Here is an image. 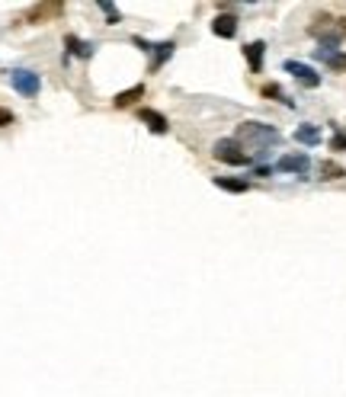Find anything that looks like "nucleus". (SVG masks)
<instances>
[{
	"instance_id": "nucleus-9",
	"label": "nucleus",
	"mask_w": 346,
	"mask_h": 397,
	"mask_svg": "<svg viewBox=\"0 0 346 397\" xmlns=\"http://www.w3.org/2000/svg\"><path fill=\"white\" fill-rule=\"evenodd\" d=\"M65 45H67V52L77 55V58H90V55H94V45H90V42H80V39H74V36H67Z\"/></svg>"
},
{
	"instance_id": "nucleus-8",
	"label": "nucleus",
	"mask_w": 346,
	"mask_h": 397,
	"mask_svg": "<svg viewBox=\"0 0 346 397\" xmlns=\"http://www.w3.org/2000/svg\"><path fill=\"white\" fill-rule=\"evenodd\" d=\"M263 52H266V45H263V42H250V45L244 48V55H247V65H250L253 74H260V67H263Z\"/></svg>"
},
{
	"instance_id": "nucleus-10",
	"label": "nucleus",
	"mask_w": 346,
	"mask_h": 397,
	"mask_svg": "<svg viewBox=\"0 0 346 397\" xmlns=\"http://www.w3.org/2000/svg\"><path fill=\"white\" fill-rule=\"evenodd\" d=\"M215 186L218 189H228V193H247L250 189L247 180H228V176H215Z\"/></svg>"
},
{
	"instance_id": "nucleus-1",
	"label": "nucleus",
	"mask_w": 346,
	"mask_h": 397,
	"mask_svg": "<svg viewBox=\"0 0 346 397\" xmlns=\"http://www.w3.org/2000/svg\"><path fill=\"white\" fill-rule=\"evenodd\" d=\"M237 141L244 144H253V148H270L279 141V131L266 125V122H244L241 129H237Z\"/></svg>"
},
{
	"instance_id": "nucleus-17",
	"label": "nucleus",
	"mask_w": 346,
	"mask_h": 397,
	"mask_svg": "<svg viewBox=\"0 0 346 397\" xmlns=\"http://www.w3.org/2000/svg\"><path fill=\"white\" fill-rule=\"evenodd\" d=\"M263 93H266V96H276V100H282L279 87H272V83H270V87H263ZM282 103H285V100H282ZM289 106H292V103H289Z\"/></svg>"
},
{
	"instance_id": "nucleus-16",
	"label": "nucleus",
	"mask_w": 346,
	"mask_h": 397,
	"mask_svg": "<svg viewBox=\"0 0 346 397\" xmlns=\"http://www.w3.org/2000/svg\"><path fill=\"white\" fill-rule=\"evenodd\" d=\"M334 151H346V135H343V131L334 135Z\"/></svg>"
},
{
	"instance_id": "nucleus-6",
	"label": "nucleus",
	"mask_w": 346,
	"mask_h": 397,
	"mask_svg": "<svg viewBox=\"0 0 346 397\" xmlns=\"http://www.w3.org/2000/svg\"><path fill=\"white\" fill-rule=\"evenodd\" d=\"M212 32L221 39H234V32H237V19L228 17V13H221V17H215V23H212Z\"/></svg>"
},
{
	"instance_id": "nucleus-18",
	"label": "nucleus",
	"mask_w": 346,
	"mask_h": 397,
	"mask_svg": "<svg viewBox=\"0 0 346 397\" xmlns=\"http://www.w3.org/2000/svg\"><path fill=\"white\" fill-rule=\"evenodd\" d=\"M324 173H327V176H340V167H334V164H324Z\"/></svg>"
},
{
	"instance_id": "nucleus-11",
	"label": "nucleus",
	"mask_w": 346,
	"mask_h": 397,
	"mask_svg": "<svg viewBox=\"0 0 346 397\" xmlns=\"http://www.w3.org/2000/svg\"><path fill=\"white\" fill-rule=\"evenodd\" d=\"M151 52H154V67H160L170 55H173V52H177V42H160V45H151Z\"/></svg>"
},
{
	"instance_id": "nucleus-2",
	"label": "nucleus",
	"mask_w": 346,
	"mask_h": 397,
	"mask_svg": "<svg viewBox=\"0 0 346 397\" xmlns=\"http://www.w3.org/2000/svg\"><path fill=\"white\" fill-rule=\"evenodd\" d=\"M10 83H13V90L23 93V96H39V90H42V77L36 74V71H26V67H17V71H10Z\"/></svg>"
},
{
	"instance_id": "nucleus-4",
	"label": "nucleus",
	"mask_w": 346,
	"mask_h": 397,
	"mask_svg": "<svg viewBox=\"0 0 346 397\" xmlns=\"http://www.w3.org/2000/svg\"><path fill=\"white\" fill-rule=\"evenodd\" d=\"M285 71H289L292 77L299 83H305V87H318L321 83V74L314 71V67H308V65H301V61H285Z\"/></svg>"
},
{
	"instance_id": "nucleus-7",
	"label": "nucleus",
	"mask_w": 346,
	"mask_h": 397,
	"mask_svg": "<svg viewBox=\"0 0 346 397\" xmlns=\"http://www.w3.org/2000/svg\"><path fill=\"white\" fill-rule=\"evenodd\" d=\"M138 116H141V122H144V125H148V129L154 131V135H164V131H167V119H164L160 112H154V109H141Z\"/></svg>"
},
{
	"instance_id": "nucleus-12",
	"label": "nucleus",
	"mask_w": 346,
	"mask_h": 397,
	"mask_svg": "<svg viewBox=\"0 0 346 397\" xmlns=\"http://www.w3.org/2000/svg\"><path fill=\"white\" fill-rule=\"evenodd\" d=\"M295 141H301V144H311V148H314V144L321 141V131L314 129V125H301V129L295 131Z\"/></svg>"
},
{
	"instance_id": "nucleus-14",
	"label": "nucleus",
	"mask_w": 346,
	"mask_h": 397,
	"mask_svg": "<svg viewBox=\"0 0 346 397\" xmlns=\"http://www.w3.org/2000/svg\"><path fill=\"white\" fill-rule=\"evenodd\" d=\"M100 10H103L106 17H109V23H119V13H116V7L109 3V0H100Z\"/></svg>"
},
{
	"instance_id": "nucleus-15",
	"label": "nucleus",
	"mask_w": 346,
	"mask_h": 397,
	"mask_svg": "<svg viewBox=\"0 0 346 397\" xmlns=\"http://www.w3.org/2000/svg\"><path fill=\"white\" fill-rule=\"evenodd\" d=\"M7 125H13V112L0 106V129H7Z\"/></svg>"
},
{
	"instance_id": "nucleus-3",
	"label": "nucleus",
	"mask_w": 346,
	"mask_h": 397,
	"mask_svg": "<svg viewBox=\"0 0 346 397\" xmlns=\"http://www.w3.org/2000/svg\"><path fill=\"white\" fill-rule=\"evenodd\" d=\"M212 154H215V160H221V164H234V167H244L247 160H250L241 148H237V141H215Z\"/></svg>"
},
{
	"instance_id": "nucleus-5",
	"label": "nucleus",
	"mask_w": 346,
	"mask_h": 397,
	"mask_svg": "<svg viewBox=\"0 0 346 397\" xmlns=\"http://www.w3.org/2000/svg\"><path fill=\"white\" fill-rule=\"evenodd\" d=\"M308 154H285V158L276 160V170H282V173H308Z\"/></svg>"
},
{
	"instance_id": "nucleus-13",
	"label": "nucleus",
	"mask_w": 346,
	"mask_h": 397,
	"mask_svg": "<svg viewBox=\"0 0 346 397\" xmlns=\"http://www.w3.org/2000/svg\"><path fill=\"white\" fill-rule=\"evenodd\" d=\"M141 96H144V87L138 83V87H131V90L119 93V96H116V106H119V109H122V106H131V103L141 100Z\"/></svg>"
}]
</instances>
